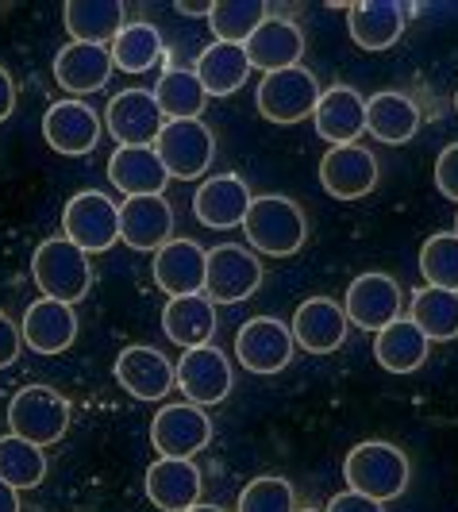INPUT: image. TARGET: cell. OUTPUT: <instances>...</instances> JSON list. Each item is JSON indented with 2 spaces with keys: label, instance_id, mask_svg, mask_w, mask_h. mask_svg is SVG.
I'll list each match as a JSON object with an SVG mask.
<instances>
[{
  "label": "cell",
  "instance_id": "cell-1",
  "mask_svg": "<svg viewBox=\"0 0 458 512\" xmlns=\"http://www.w3.org/2000/svg\"><path fill=\"white\" fill-rule=\"evenodd\" d=\"M343 478L355 493L385 505V501L401 497L408 489V459L401 447H393L385 439H366V443L347 451Z\"/></svg>",
  "mask_w": 458,
  "mask_h": 512
},
{
  "label": "cell",
  "instance_id": "cell-2",
  "mask_svg": "<svg viewBox=\"0 0 458 512\" xmlns=\"http://www.w3.org/2000/svg\"><path fill=\"white\" fill-rule=\"evenodd\" d=\"M243 231H247V243H251L255 251L274 255V258H289L305 247L308 220L297 201L278 197V193H266V197H255V201H251L247 220H243Z\"/></svg>",
  "mask_w": 458,
  "mask_h": 512
},
{
  "label": "cell",
  "instance_id": "cell-3",
  "mask_svg": "<svg viewBox=\"0 0 458 512\" xmlns=\"http://www.w3.org/2000/svg\"><path fill=\"white\" fill-rule=\"evenodd\" d=\"M31 274H35V285L43 289V297L62 301V305H77L93 285L89 255L81 247H74L70 239L39 243V251L31 258Z\"/></svg>",
  "mask_w": 458,
  "mask_h": 512
},
{
  "label": "cell",
  "instance_id": "cell-4",
  "mask_svg": "<svg viewBox=\"0 0 458 512\" xmlns=\"http://www.w3.org/2000/svg\"><path fill=\"white\" fill-rule=\"evenodd\" d=\"M8 428L35 447H51L70 428V401L51 385H27L8 401Z\"/></svg>",
  "mask_w": 458,
  "mask_h": 512
},
{
  "label": "cell",
  "instance_id": "cell-5",
  "mask_svg": "<svg viewBox=\"0 0 458 512\" xmlns=\"http://www.w3.org/2000/svg\"><path fill=\"white\" fill-rule=\"evenodd\" d=\"M62 239H70L85 255H101L120 243V205L97 189H81L62 208Z\"/></svg>",
  "mask_w": 458,
  "mask_h": 512
},
{
  "label": "cell",
  "instance_id": "cell-6",
  "mask_svg": "<svg viewBox=\"0 0 458 512\" xmlns=\"http://www.w3.org/2000/svg\"><path fill=\"white\" fill-rule=\"evenodd\" d=\"M154 154L162 158L170 178L197 181L208 174V166L216 158V139L204 120H166L154 139Z\"/></svg>",
  "mask_w": 458,
  "mask_h": 512
},
{
  "label": "cell",
  "instance_id": "cell-7",
  "mask_svg": "<svg viewBox=\"0 0 458 512\" xmlns=\"http://www.w3.org/2000/svg\"><path fill=\"white\" fill-rule=\"evenodd\" d=\"M320 93L324 89H320L316 74L305 70V66H293V70H278V74L262 77L255 104L270 124H301L316 112Z\"/></svg>",
  "mask_w": 458,
  "mask_h": 512
},
{
  "label": "cell",
  "instance_id": "cell-8",
  "mask_svg": "<svg viewBox=\"0 0 458 512\" xmlns=\"http://www.w3.org/2000/svg\"><path fill=\"white\" fill-rule=\"evenodd\" d=\"M262 285V262L239 243H220L208 251L204 266V297L212 305H239L255 297Z\"/></svg>",
  "mask_w": 458,
  "mask_h": 512
},
{
  "label": "cell",
  "instance_id": "cell-9",
  "mask_svg": "<svg viewBox=\"0 0 458 512\" xmlns=\"http://www.w3.org/2000/svg\"><path fill=\"white\" fill-rule=\"evenodd\" d=\"M174 385L185 393L189 405L204 409V405L228 401L231 385H235V374H231L228 355H224L220 347L204 343V347H193V351H185L178 359V366H174Z\"/></svg>",
  "mask_w": 458,
  "mask_h": 512
},
{
  "label": "cell",
  "instance_id": "cell-10",
  "mask_svg": "<svg viewBox=\"0 0 458 512\" xmlns=\"http://www.w3.org/2000/svg\"><path fill=\"white\" fill-rule=\"evenodd\" d=\"M293 332H289V324H281L278 316H255V320H247L239 335H235V359L243 370H251V374H278L289 366L293 359Z\"/></svg>",
  "mask_w": 458,
  "mask_h": 512
},
{
  "label": "cell",
  "instance_id": "cell-11",
  "mask_svg": "<svg viewBox=\"0 0 458 512\" xmlns=\"http://www.w3.org/2000/svg\"><path fill=\"white\" fill-rule=\"evenodd\" d=\"M151 443L162 459H193L212 443V420L189 401L166 405L151 420Z\"/></svg>",
  "mask_w": 458,
  "mask_h": 512
},
{
  "label": "cell",
  "instance_id": "cell-12",
  "mask_svg": "<svg viewBox=\"0 0 458 512\" xmlns=\"http://www.w3.org/2000/svg\"><path fill=\"white\" fill-rule=\"evenodd\" d=\"M104 120H108V131L120 147H154L158 131L166 124L162 108L154 101V93L147 89H124L116 93L108 108H104Z\"/></svg>",
  "mask_w": 458,
  "mask_h": 512
},
{
  "label": "cell",
  "instance_id": "cell-13",
  "mask_svg": "<svg viewBox=\"0 0 458 512\" xmlns=\"http://www.w3.org/2000/svg\"><path fill=\"white\" fill-rule=\"evenodd\" d=\"M343 312L362 332H382L385 324L401 320V285L389 274H358L347 289Z\"/></svg>",
  "mask_w": 458,
  "mask_h": 512
},
{
  "label": "cell",
  "instance_id": "cell-14",
  "mask_svg": "<svg viewBox=\"0 0 458 512\" xmlns=\"http://www.w3.org/2000/svg\"><path fill=\"white\" fill-rule=\"evenodd\" d=\"M416 12V4H397V0H362L347 8V27L351 39L362 51L378 54L389 51L408 27V16Z\"/></svg>",
  "mask_w": 458,
  "mask_h": 512
},
{
  "label": "cell",
  "instance_id": "cell-15",
  "mask_svg": "<svg viewBox=\"0 0 458 512\" xmlns=\"http://www.w3.org/2000/svg\"><path fill=\"white\" fill-rule=\"evenodd\" d=\"M320 185L335 201H358L378 185V158L366 147H358V143L331 147L320 158Z\"/></svg>",
  "mask_w": 458,
  "mask_h": 512
},
{
  "label": "cell",
  "instance_id": "cell-16",
  "mask_svg": "<svg viewBox=\"0 0 458 512\" xmlns=\"http://www.w3.org/2000/svg\"><path fill=\"white\" fill-rule=\"evenodd\" d=\"M347 328H351L347 312H343L339 301H331V297H308L305 305H297L293 324H289L293 343L305 347L308 355H331V351H339L343 339H347Z\"/></svg>",
  "mask_w": 458,
  "mask_h": 512
},
{
  "label": "cell",
  "instance_id": "cell-17",
  "mask_svg": "<svg viewBox=\"0 0 458 512\" xmlns=\"http://www.w3.org/2000/svg\"><path fill=\"white\" fill-rule=\"evenodd\" d=\"M116 382L124 393H131L135 401H162L174 389V362L166 359L158 347H124L120 359L112 366Z\"/></svg>",
  "mask_w": 458,
  "mask_h": 512
},
{
  "label": "cell",
  "instance_id": "cell-18",
  "mask_svg": "<svg viewBox=\"0 0 458 512\" xmlns=\"http://www.w3.org/2000/svg\"><path fill=\"white\" fill-rule=\"evenodd\" d=\"M43 139L51 143V151L70 158L93 154L101 143V116L85 101H58L43 116Z\"/></svg>",
  "mask_w": 458,
  "mask_h": 512
},
{
  "label": "cell",
  "instance_id": "cell-19",
  "mask_svg": "<svg viewBox=\"0 0 458 512\" xmlns=\"http://www.w3.org/2000/svg\"><path fill=\"white\" fill-rule=\"evenodd\" d=\"M251 70L262 74H278V70H293L305 58V31L285 20V16H266L262 27L243 43Z\"/></svg>",
  "mask_w": 458,
  "mask_h": 512
},
{
  "label": "cell",
  "instance_id": "cell-20",
  "mask_svg": "<svg viewBox=\"0 0 458 512\" xmlns=\"http://www.w3.org/2000/svg\"><path fill=\"white\" fill-rule=\"evenodd\" d=\"M120 239L131 251H158L174 239V208L158 197H124L120 205Z\"/></svg>",
  "mask_w": 458,
  "mask_h": 512
},
{
  "label": "cell",
  "instance_id": "cell-21",
  "mask_svg": "<svg viewBox=\"0 0 458 512\" xmlns=\"http://www.w3.org/2000/svg\"><path fill=\"white\" fill-rule=\"evenodd\" d=\"M204 266H208V251L193 239H170L166 247L154 251V285L170 297H193L204 293Z\"/></svg>",
  "mask_w": 458,
  "mask_h": 512
},
{
  "label": "cell",
  "instance_id": "cell-22",
  "mask_svg": "<svg viewBox=\"0 0 458 512\" xmlns=\"http://www.w3.org/2000/svg\"><path fill=\"white\" fill-rule=\"evenodd\" d=\"M251 189L239 174H216V178L201 181L197 197H193V212L204 228L228 231V228H243L247 220V208H251Z\"/></svg>",
  "mask_w": 458,
  "mask_h": 512
},
{
  "label": "cell",
  "instance_id": "cell-23",
  "mask_svg": "<svg viewBox=\"0 0 458 512\" xmlns=\"http://www.w3.org/2000/svg\"><path fill=\"white\" fill-rule=\"evenodd\" d=\"M20 335H24V343L35 355H62L66 347H74L77 339L74 305H62V301H51V297L27 305Z\"/></svg>",
  "mask_w": 458,
  "mask_h": 512
},
{
  "label": "cell",
  "instance_id": "cell-24",
  "mask_svg": "<svg viewBox=\"0 0 458 512\" xmlns=\"http://www.w3.org/2000/svg\"><path fill=\"white\" fill-rule=\"evenodd\" d=\"M316 135L328 139L331 147H347L366 131V101L351 85H335L328 93H320L316 112H312Z\"/></svg>",
  "mask_w": 458,
  "mask_h": 512
},
{
  "label": "cell",
  "instance_id": "cell-25",
  "mask_svg": "<svg viewBox=\"0 0 458 512\" xmlns=\"http://www.w3.org/2000/svg\"><path fill=\"white\" fill-rule=\"evenodd\" d=\"M201 470L193 459H158L147 470V497L154 509L162 512H185L201 501Z\"/></svg>",
  "mask_w": 458,
  "mask_h": 512
},
{
  "label": "cell",
  "instance_id": "cell-26",
  "mask_svg": "<svg viewBox=\"0 0 458 512\" xmlns=\"http://www.w3.org/2000/svg\"><path fill=\"white\" fill-rule=\"evenodd\" d=\"M112 77V54L108 47H89V43H66L62 51L54 54V81L74 93H101Z\"/></svg>",
  "mask_w": 458,
  "mask_h": 512
},
{
  "label": "cell",
  "instance_id": "cell-27",
  "mask_svg": "<svg viewBox=\"0 0 458 512\" xmlns=\"http://www.w3.org/2000/svg\"><path fill=\"white\" fill-rule=\"evenodd\" d=\"M108 181L124 197H158L166 189V166L154 154V147H116L108 158Z\"/></svg>",
  "mask_w": 458,
  "mask_h": 512
},
{
  "label": "cell",
  "instance_id": "cell-28",
  "mask_svg": "<svg viewBox=\"0 0 458 512\" xmlns=\"http://www.w3.org/2000/svg\"><path fill=\"white\" fill-rule=\"evenodd\" d=\"M216 305L204 297V293H193V297H170L166 308H162V332L170 343H178L181 351H193V347H204L212 343L216 335Z\"/></svg>",
  "mask_w": 458,
  "mask_h": 512
},
{
  "label": "cell",
  "instance_id": "cell-29",
  "mask_svg": "<svg viewBox=\"0 0 458 512\" xmlns=\"http://www.w3.org/2000/svg\"><path fill=\"white\" fill-rule=\"evenodd\" d=\"M124 16L128 8L120 0H66L62 8L70 43H89V47L112 43L124 31Z\"/></svg>",
  "mask_w": 458,
  "mask_h": 512
},
{
  "label": "cell",
  "instance_id": "cell-30",
  "mask_svg": "<svg viewBox=\"0 0 458 512\" xmlns=\"http://www.w3.org/2000/svg\"><path fill=\"white\" fill-rule=\"evenodd\" d=\"M366 131H370L378 143L401 147V143H408V139L420 131V108H416L412 97L397 93V89L374 93V97L366 101Z\"/></svg>",
  "mask_w": 458,
  "mask_h": 512
},
{
  "label": "cell",
  "instance_id": "cell-31",
  "mask_svg": "<svg viewBox=\"0 0 458 512\" xmlns=\"http://www.w3.org/2000/svg\"><path fill=\"white\" fill-rule=\"evenodd\" d=\"M432 339L420 332L412 320H393L382 332H374V359L382 362L389 374H412L428 362Z\"/></svg>",
  "mask_w": 458,
  "mask_h": 512
},
{
  "label": "cell",
  "instance_id": "cell-32",
  "mask_svg": "<svg viewBox=\"0 0 458 512\" xmlns=\"http://www.w3.org/2000/svg\"><path fill=\"white\" fill-rule=\"evenodd\" d=\"M193 74H197V81L204 85L208 97H231L235 89L247 85L251 62H247V51L235 47V43H212L208 51H201Z\"/></svg>",
  "mask_w": 458,
  "mask_h": 512
},
{
  "label": "cell",
  "instance_id": "cell-33",
  "mask_svg": "<svg viewBox=\"0 0 458 512\" xmlns=\"http://www.w3.org/2000/svg\"><path fill=\"white\" fill-rule=\"evenodd\" d=\"M112 70H124V74H147L154 70L162 58H166V47H162V35L154 24H124V31L112 39Z\"/></svg>",
  "mask_w": 458,
  "mask_h": 512
},
{
  "label": "cell",
  "instance_id": "cell-34",
  "mask_svg": "<svg viewBox=\"0 0 458 512\" xmlns=\"http://www.w3.org/2000/svg\"><path fill=\"white\" fill-rule=\"evenodd\" d=\"M408 320L428 335L432 343H451L458 339V293L451 289H435V285H424L412 293V312Z\"/></svg>",
  "mask_w": 458,
  "mask_h": 512
},
{
  "label": "cell",
  "instance_id": "cell-35",
  "mask_svg": "<svg viewBox=\"0 0 458 512\" xmlns=\"http://www.w3.org/2000/svg\"><path fill=\"white\" fill-rule=\"evenodd\" d=\"M154 101H158L166 120H201L208 93L193 70L170 66V70H162L158 85H154Z\"/></svg>",
  "mask_w": 458,
  "mask_h": 512
},
{
  "label": "cell",
  "instance_id": "cell-36",
  "mask_svg": "<svg viewBox=\"0 0 458 512\" xmlns=\"http://www.w3.org/2000/svg\"><path fill=\"white\" fill-rule=\"evenodd\" d=\"M47 478V455L43 447L27 443L20 436H0V482L12 489H35Z\"/></svg>",
  "mask_w": 458,
  "mask_h": 512
},
{
  "label": "cell",
  "instance_id": "cell-37",
  "mask_svg": "<svg viewBox=\"0 0 458 512\" xmlns=\"http://www.w3.org/2000/svg\"><path fill=\"white\" fill-rule=\"evenodd\" d=\"M266 16H270V8L262 0H216L212 12H208V27L216 31V43L243 47L262 27Z\"/></svg>",
  "mask_w": 458,
  "mask_h": 512
},
{
  "label": "cell",
  "instance_id": "cell-38",
  "mask_svg": "<svg viewBox=\"0 0 458 512\" xmlns=\"http://www.w3.org/2000/svg\"><path fill=\"white\" fill-rule=\"evenodd\" d=\"M420 274L435 289H451L458 293V235L455 231H439L420 247Z\"/></svg>",
  "mask_w": 458,
  "mask_h": 512
},
{
  "label": "cell",
  "instance_id": "cell-39",
  "mask_svg": "<svg viewBox=\"0 0 458 512\" xmlns=\"http://www.w3.org/2000/svg\"><path fill=\"white\" fill-rule=\"evenodd\" d=\"M235 512H297V497H293V486L285 478L262 474L255 482H247V489L239 493Z\"/></svg>",
  "mask_w": 458,
  "mask_h": 512
},
{
  "label": "cell",
  "instance_id": "cell-40",
  "mask_svg": "<svg viewBox=\"0 0 458 512\" xmlns=\"http://www.w3.org/2000/svg\"><path fill=\"white\" fill-rule=\"evenodd\" d=\"M435 189L458 205V143L443 147L439 158H435Z\"/></svg>",
  "mask_w": 458,
  "mask_h": 512
},
{
  "label": "cell",
  "instance_id": "cell-41",
  "mask_svg": "<svg viewBox=\"0 0 458 512\" xmlns=\"http://www.w3.org/2000/svg\"><path fill=\"white\" fill-rule=\"evenodd\" d=\"M20 347H24V335H20V328L0 312V370H8L12 362L20 359Z\"/></svg>",
  "mask_w": 458,
  "mask_h": 512
},
{
  "label": "cell",
  "instance_id": "cell-42",
  "mask_svg": "<svg viewBox=\"0 0 458 512\" xmlns=\"http://www.w3.org/2000/svg\"><path fill=\"white\" fill-rule=\"evenodd\" d=\"M324 512H385V509L382 501H370V497H362L355 489H347V493H335Z\"/></svg>",
  "mask_w": 458,
  "mask_h": 512
},
{
  "label": "cell",
  "instance_id": "cell-43",
  "mask_svg": "<svg viewBox=\"0 0 458 512\" xmlns=\"http://www.w3.org/2000/svg\"><path fill=\"white\" fill-rule=\"evenodd\" d=\"M12 108H16V81L0 66V124L12 116Z\"/></svg>",
  "mask_w": 458,
  "mask_h": 512
},
{
  "label": "cell",
  "instance_id": "cell-44",
  "mask_svg": "<svg viewBox=\"0 0 458 512\" xmlns=\"http://www.w3.org/2000/svg\"><path fill=\"white\" fill-rule=\"evenodd\" d=\"M0 512H20V489L0 482Z\"/></svg>",
  "mask_w": 458,
  "mask_h": 512
},
{
  "label": "cell",
  "instance_id": "cell-45",
  "mask_svg": "<svg viewBox=\"0 0 458 512\" xmlns=\"http://www.w3.org/2000/svg\"><path fill=\"white\" fill-rule=\"evenodd\" d=\"M181 16H204L208 20V12H212V4H204V0H178L174 4Z\"/></svg>",
  "mask_w": 458,
  "mask_h": 512
},
{
  "label": "cell",
  "instance_id": "cell-46",
  "mask_svg": "<svg viewBox=\"0 0 458 512\" xmlns=\"http://www.w3.org/2000/svg\"><path fill=\"white\" fill-rule=\"evenodd\" d=\"M185 512H224V509H220V505H201V501H197L193 509H185Z\"/></svg>",
  "mask_w": 458,
  "mask_h": 512
},
{
  "label": "cell",
  "instance_id": "cell-47",
  "mask_svg": "<svg viewBox=\"0 0 458 512\" xmlns=\"http://www.w3.org/2000/svg\"><path fill=\"white\" fill-rule=\"evenodd\" d=\"M455 112H458V93H455Z\"/></svg>",
  "mask_w": 458,
  "mask_h": 512
},
{
  "label": "cell",
  "instance_id": "cell-48",
  "mask_svg": "<svg viewBox=\"0 0 458 512\" xmlns=\"http://www.w3.org/2000/svg\"><path fill=\"white\" fill-rule=\"evenodd\" d=\"M455 235H458V220H455Z\"/></svg>",
  "mask_w": 458,
  "mask_h": 512
},
{
  "label": "cell",
  "instance_id": "cell-49",
  "mask_svg": "<svg viewBox=\"0 0 458 512\" xmlns=\"http://www.w3.org/2000/svg\"><path fill=\"white\" fill-rule=\"evenodd\" d=\"M305 512H312V509H305Z\"/></svg>",
  "mask_w": 458,
  "mask_h": 512
}]
</instances>
